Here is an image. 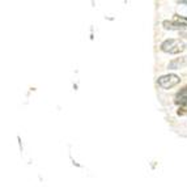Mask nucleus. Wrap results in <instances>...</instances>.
<instances>
[{
	"mask_svg": "<svg viewBox=\"0 0 187 187\" xmlns=\"http://www.w3.org/2000/svg\"><path fill=\"white\" fill-rule=\"evenodd\" d=\"M187 66V56H179V58L173 59L169 63V69H178Z\"/></svg>",
	"mask_w": 187,
	"mask_h": 187,
	"instance_id": "obj_3",
	"label": "nucleus"
},
{
	"mask_svg": "<svg viewBox=\"0 0 187 187\" xmlns=\"http://www.w3.org/2000/svg\"><path fill=\"white\" fill-rule=\"evenodd\" d=\"M179 81H181L179 76H177L174 74H170V75L161 76V77L158 78V81H157V84L164 89H170V88H173V86L178 85Z\"/></svg>",
	"mask_w": 187,
	"mask_h": 187,
	"instance_id": "obj_2",
	"label": "nucleus"
},
{
	"mask_svg": "<svg viewBox=\"0 0 187 187\" xmlns=\"http://www.w3.org/2000/svg\"><path fill=\"white\" fill-rule=\"evenodd\" d=\"M175 21H178V22L183 24V25L187 26V18L186 17H182V16H175Z\"/></svg>",
	"mask_w": 187,
	"mask_h": 187,
	"instance_id": "obj_6",
	"label": "nucleus"
},
{
	"mask_svg": "<svg viewBox=\"0 0 187 187\" xmlns=\"http://www.w3.org/2000/svg\"><path fill=\"white\" fill-rule=\"evenodd\" d=\"M177 104H181V105H187V86L182 88L177 94Z\"/></svg>",
	"mask_w": 187,
	"mask_h": 187,
	"instance_id": "obj_5",
	"label": "nucleus"
},
{
	"mask_svg": "<svg viewBox=\"0 0 187 187\" xmlns=\"http://www.w3.org/2000/svg\"><path fill=\"white\" fill-rule=\"evenodd\" d=\"M164 28L165 29H170V30H183L187 26L183 25V24L178 22V21H164Z\"/></svg>",
	"mask_w": 187,
	"mask_h": 187,
	"instance_id": "obj_4",
	"label": "nucleus"
},
{
	"mask_svg": "<svg viewBox=\"0 0 187 187\" xmlns=\"http://www.w3.org/2000/svg\"><path fill=\"white\" fill-rule=\"evenodd\" d=\"M185 48H186L185 43H182L179 39H173V38L166 39L161 45V50L165 51V53H170V54H179Z\"/></svg>",
	"mask_w": 187,
	"mask_h": 187,
	"instance_id": "obj_1",
	"label": "nucleus"
},
{
	"mask_svg": "<svg viewBox=\"0 0 187 187\" xmlns=\"http://www.w3.org/2000/svg\"><path fill=\"white\" fill-rule=\"evenodd\" d=\"M181 37H182V38H186V39H187V33L182 32V33H181Z\"/></svg>",
	"mask_w": 187,
	"mask_h": 187,
	"instance_id": "obj_7",
	"label": "nucleus"
}]
</instances>
